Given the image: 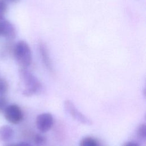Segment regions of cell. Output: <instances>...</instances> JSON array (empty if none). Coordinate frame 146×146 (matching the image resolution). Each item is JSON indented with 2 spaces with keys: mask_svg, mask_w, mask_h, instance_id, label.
Returning <instances> with one entry per match:
<instances>
[{
  "mask_svg": "<svg viewBox=\"0 0 146 146\" xmlns=\"http://www.w3.org/2000/svg\"><path fill=\"white\" fill-rule=\"evenodd\" d=\"M7 10V3L6 0H0V14L4 15Z\"/></svg>",
  "mask_w": 146,
  "mask_h": 146,
  "instance_id": "cell-14",
  "label": "cell"
},
{
  "mask_svg": "<svg viewBox=\"0 0 146 146\" xmlns=\"http://www.w3.org/2000/svg\"><path fill=\"white\" fill-rule=\"evenodd\" d=\"M18 146H33L31 144H30V143H27V142H25V141H22L19 143L18 144H17Z\"/></svg>",
  "mask_w": 146,
  "mask_h": 146,
  "instance_id": "cell-17",
  "label": "cell"
},
{
  "mask_svg": "<svg viewBox=\"0 0 146 146\" xmlns=\"http://www.w3.org/2000/svg\"><path fill=\"white\" fill-rule=\"evenodd\" d=\"M5 20V18L4 15L0 14V36L1 35L2 26H3V22Z\"/></svg>",
  "mask_w": 146,
  "mask_h": 146,
  "instance_id": "cell-16",
  "label": "cell"
},
{
  "mask_svg": "<svg viewBox=\"0 0 146 146\" xmlns=\"http://www.w3.org/2000/svg\"><path fill=\"white\" fill-rule=\"evenodd\" d=\"M3 112L6 120L11 124H17L21 123L23 117L21 109L15 104L8 105Z\"/></svg>",
  "mask_w": 146,
  "mask_h": 146,
  "instance_id": "cell-4",
  "label": "cell"
},
{
  "mask_svg": "<svg viewBox=\"0 0 146 146\" xmlns=\"http://www.w3.org/2000/svg\"><path fill=\"white\" fill-rule=\"evenodd\" d=\"M39 52L42 56V60L44 63L45 65L47 67L50 68L51 66V62H50L49 55H48V51L46 45L43 43H40L39 45Z\"/></svg>",
  "mask_w": 146,
  "mask_h": 146,
  "instance_id": "cell-8",
  "label": "cell"
},
{
  "mask_svg": "<svg viewBox=\"0 0 146 146\" xmlns=\"http://www.w3.org/2000/svg\"><path fill=\"white\" fill-rule=\"evenodd\" d=\"M137 136L143 140H145L146 138V126L145 124H141L137 128Z\"/></svg>",
  "mask_w": 146,
  "mask_h": 146,
  "instance_id": "cell-11",
  "label": "cell"
},
{
  "mask_svg": "<svg viewBox=\"0 0 146 146\" xmlns=\"http://www.w3.org/2000/svg\"><path fill=\"white\" fill-rule=\"evenodd\" d=\"M79 146H98V143L93 137L86 136L81 139Z\"/></svg>",
  "mask_w": 146,
  "mask_h": 146,
  "instance_id": "cell-9",
  "label": "cell"
},
{
  "mask_svg": "<svg viewBox=\"0 0 146 146\" xmlns=\"http://www.w3.org/2000/svg\"><path fill=\"white\" fill-rule=\"evenodd\" d=\"M122 146H140L137 143L133 141H127L124 143Z\"/></svg>",
  "mask_w": 146,
  "mask_h": 146,
  "instance_id": "cell-15",
  "label": "cell"
},
{
  "mask_svg": "<svg viewBox=\"0 0 146 146\" xmlns=\"http://www.w3.org/2000/svg\"><path fill=\"white\" fill-rule=\"evenodd\" d=\"M3 146H18L17 144H15V143H9V144H7Z\"/></svg>",
  "mask_w": 146,
  "mask_h": 146,
  "instance_id": "cell-18",
  "label": "cell"
},
{
  "mask_svg": "<svg viewBox=\"0 0 146 146\" xmlns=\"http://www.w3.org/2000/svg\"><path fill=\"white\" fill-rule=\"evenodd\" d=\"M54 124L52 115L48 112H44L37 116L35 124L37 129L42 133L50 131Z\"/></svg>",
  "mask_w": 146,
  "mask_h": 146,
  "instance_id": "cell-5",
  "label": "cell"
},
{
  "mask_svg": "<svg viewBox=\"0 0 146 146\" xmlns=\"http://www.w3.org/2000/svg\"><path fill=\"white\" fill-rule=\"evenodd\" d=\"M9 84L6 80L3 78H0V96H3L8 90Z\"/></svg>",
  "mask_w": 146,
  "mask_h": 146,
  "instance_id": "cell-12",
  "label": "cell"
},
{
  "mask_svg": "<svg viewBox=\"0 0 146 146\" xmlns=\"http://www.w3.org/2000/svg\"><path fill=\"white\" fill-rule=\"evenodd\" d=\"M14 131L12 127L5 125L0 127V141L8 142L14 137Z\"/></svg>",
  "mask_w": 146,
  "mask_h": 146,
  "instance_id": "cell-7",
  "label": "cell"
},
{
  "mask_svg": "<svg viewBox=\"0 0 146 146\" xmlns=\"http://www.w3.org/2000/svg\"><path fill=\"white\" fill-rule=\"evenodd\" d=\"M64 108L66 111L76 121L85 125L92 124V120L77 109L74 103L70 100H66L64 102Z\"/></svg>",
  "mask_w": 146,
  "mask_h": 146,
  "instance_id": "cell-3",
  "label": "cell"
},
{
  "mask_svg": "<svg viewBox=\"0 0 146 146\" xmlns=\"http://www.w3.org/2000/svg\"><path fill=\"white\" fill-rule=\"evenodd\" d=\"M7 106V99L3 96H0V113L4 112Z\"/></svg>",
  "mask_w": 146,
  "mask_h": 146,
  "instance_id": "cell-13",
  "label": "cell"
},
{
  "mask_svg": "<svg viewBox=\"0 0 146 146\" xmlns=\"http://www.w3.org/2000/svg\"><path fill=\"white\" fill-rule=\"evenodd\" d=\"M17 35V30L14 25L6 19L5 20L1 36H3L6 40H13Z\"/></svg>",
  "mask_w": 146,
  "mask_h": 146,
  "instance_id": "cell-6",
  "label": "cell"
},
{
  "mask_svg": "<svg viewBox=\"0 0 146 146\" xmlns=\"http://www.w3.org/2000/svg\"><path fill=\"white\" fill-rule=\"evenodd\" d=\"M13 55L21 67L27 68L31 63L32 53L29 44L24 40H20L15 44Z\"/></svg>",
  "mask_w": 146,
  "mask_h": 146,
  "instance_id": "cell-2",
  "label": "cell"
},
{
  "mask_svg": "<svg viewBox=\"0 0 146 146\" xmlns=\"http://www.w3.org/2000/svg\"><path fill=\"white\" fill-rule=\"evenodd\" d=\"M34 141L36 146H43L46 144V139L41 134H36L34 136Z\"/></svg>",
  "mask_w": 146,
  "mask_h": 146,
  "instance_id": "cell-10",
  "label": "cell"
},
{
  "mask_svg": "<svg viewBox=\"0 0 146 146\" xmlns=\"http://www.w3.org/2000/svg\"><path fill=\"white\" fill-rule=\"evenodd\" d=\"M19 75L23 86L22 92L23 95L31 96L41 91L42 87L40 82L27 68L21 67Z\"/></svg>",
  "mask_w": 146,
  "mask_h": 146,
  "instance_id": "cell-1",
  "label": "cell"
},
{
  "mask_svg": "<svg viewBox=\"0 0 146 146\" xmlns=\"http://www.w3.org/2000/svg\"><path fill=\"white\" fill-rule=\"evenodd\" d=\"M10 2H12V3H17L18 2H19L20 0H7Z\"/></svg>",
  "mask_w": 146,
  "mask_h": 146,
  "instance_id": "cell-19",
  "label": "cell"
}]
</instances>
